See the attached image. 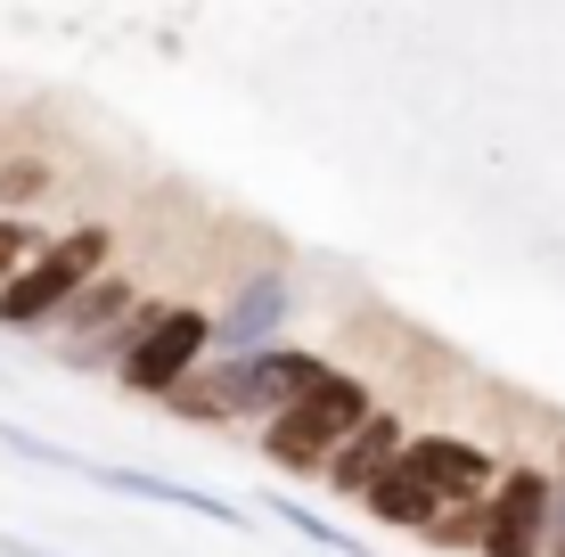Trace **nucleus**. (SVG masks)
Returning <instances> with one entry per match:
<instances>
[{
	"instance_id": "20e7f679",
	"label": "nucleus",
	"mask_w": 565,
	"mask_h": 557,
	"mask_svg": "<svg viewBox=\"0 0 565 557\" xmlns=\"http://www.w3.org/2000/svg\"><path fill=\"white\" fill-rule=\"evenodd\" d=\"M205 353H213V312H205V303H164V312L148 320V336L124 353L115 386H124L131 401H164Z\"/></svg>"
},
{
	"instance_id": "423d86ee",
	"label": "nucleus",
	"mask_w": 565,
	"mask_h": 557,
	"mask_svg": "<svg viewBox=\"0 0 565 557\" xmlns=\"http://www.w3.org/2000/svg\"><path fill=\"white\" fill-rule=\"evenodd\" d=\"M402 468L418 475L426 492H435V508H451V501H492V484H500V459L492 443H476V435H411L402 443Z\"/></svg>"
},
{
	"instance_id": "2eb2a0df",
	"label": "nucleus",
	"mask_w": 565,
	"mask_h": 557,
	"mask_svg": "<svg viewBox=\"0 0 565 557\" xmlns=\"http://www.w3.org/2000/svg\"><path fill=\"white\" fill-rule=\"evenodd\" d=\"M0 451H9V459H25V468H57V475H83V451L50 443V435H33V427H9V418H0Z\"/></svg>"
},
{
	"instance_id": "1a4fd4ad",
	"label": "nucleus",
	"mask_w": 565,
	"mask_h": 557,
	"mask_svg": "<svg viewBox=\"0 0 565 557\" xmlns=\"http://www.w3.org/2000/svg\"><path fill=\"white\" fill-rule=\"evenodd\" d=\"M328 377L320 353H303V344H270V353L246 361V427H270L279 410H296V401Z\"/></svg>"
},
{
	"instance_id": "dca6fc26",
	"label": "nucleus",
	"mask_w": 565,
	"mask_h": 557,
	"mask_svg": "<svg viewBox=\"0 0 565 557\" xmlns=\"http://www.w3.org/2000/svg\"><path fill=\"white\" fill-rule=\"evenodd\" d=\"M42 238H50L42 222H17V214H0V287H9L17 271H25L33 255H42Z\"/></svg>"
},
{
	"instance_id": "f03ea898",
	"label": "nucleus",
	"mask_w": 565,
	"mask_h": 557,
	"mask_svg": "<svg viewBox=\"0 0 565 557\" xmlns=\"http://www.w3.org/2000/svg\"><path fill=\"white\" fill-rule=\"evenodd\" d=\"M99 271H115V229L107 222H74L57 238H42V255L0 287V336H50V320Z\"/></svg>"
},
{
	"instance_id": "6e6552de",
	"label": "nucleus",
	"mask_w": 565,
	"mask_h": 557,
	"mask_svg": "<svg viewBox=\"0 0 565 557\" xmlns=\"http://www.w3.org/2000/svg\"><path fill=\"white\" fill-rule=\"evenodd\" d=\"M402 443H411V427H402L394 410H369L361 427L337 443V459L320 468V492H337V501H361V492H369V484H377V475L402 459Z\"/></svg>"
},
{
	"instance_id": "f257e3e1",
	"label": "nucleus",
	"mask_w": 565,
	"mask_h": 557,
	"mask_svg": "<svg viewBox=\"0 0 565 557\" xmlns=\"http://www.w3.org/2000/svg\"><path fill=\"white\" fill-rule=\"evenodd\" d=\"M369 410H377V386H369L361 369H337V361H328V377L296 401V410H279L270 427H255V459L270 475H287V484H320V468L337 459V443Z\"/></svg>"
},
{
	"instance_id": "7ed1b4c3",
	"label": "nucleus",
	"mask_w": 565,
	"mask_h": 557,
	"mask_svg": "<svg viewBox=\"0 0 565 557\" xmlns=\"http://www.w3.org/2000/svg\"><path fill=\"white\" fill-rule=\"evenodd\" d=\"M296 303H303V287H296L287 263L246 271L222 303H213V353H222V361H255V353H270V344H287Z\"/></svg>"
},
{
	"instance_id": "0eeeda50",
	"label": "nucleus",
	"mask_w": 565,
	"mask_h": 557,
	"mask_svg": "<svg viewBox=\"0 0 565 557\" xmlns=\"http://www.w3.org/2000/svg\"><path fill=\"white\" fill-rule=\"evenodd\" d=\"M83 484L115 492V501H148V508H181V516H205V525H230L238 533L246 516L222 501V492L189 484V475H156V468H107V459H83Z\"/></svg>"
},
{
	"instance_id": "4468645a",
	"label": "nucleus",
	"mask_w": 565,
	"mask_h": 557,
	"mask_svg": "<svg viewBox=\"0 0 565 557\" xmlns=\"http://www.w3.org/2000/svg\"><path fill=\"white\" fill-rule=\"evenodd\" d=\"M57 197V172L50 164H0V214H17V222H33V205Z\"/></svg>"
},
{
	"instance_id": "f3484780",
	"label": "nucleus",
	"mask_w": 565,
	"mask_h": 557,
	"mask_svg": "<svg viewBox=\"0 0 565 557\" xmlns=\"http://www.w3.org/2000/svg\"><path fill=\"white\" fill-rule=\"evenodd\" d=\"M541 557H565V475H557V492H550V542H541Z\"/></svg>"
},
{
	"instance_id": "39448f33",
	"label": "nucleus",
	"mask_w": 565,
	"mask_h": 557,
	"mask_svg": "<svg viewBox=\"0 0 565 557\" xmlns=\"http://www.w3.org/2000/svg\"><path fill=\"white\" fill-rule=\"evenodd\" d=\"M550 492H557L550 468L509 459L492 501H483V549L476 557H541V542H550Z\"/></svg>"
},
{
	"instance_id": "9b49d317",
	"label": "nucleus",
	"mask_w": 565,
	"mask_h": 557,
	"mask_svg": "<svg viewBox=\"0 0 565 557\" xmlns=\"http://www.w3.org/2000/svg\"><path fill=\"white\" fill-rule=\"evenodd\" d=\"M361 516H369V525H385V533H418L426 516H435V492H426L418 475H411V468L394 459V468H385L377 484L361 492Z\"/></svg>"
},
{
	"instance_id": "9d476101",
	"label": "nucleus",
	"mask_w": 565,
	"mask_h": 557,
	"mask_svg": "<svg viewBox=\"0 0 565 557\" xmlns=\"http://www.w3.org/2000/svg\"><path fill=\"white\" fill-rule=\"evenodd\" d=\"M131 303H140V287H131V271H99V279L83 287V296L66 303V312L50 320V336H42V344H50V353H57V344H90L99 329H115V320H124Z\"/></svg>"
},
{
	"instance_id": "ddd939ff",
	"label": "nucleus",
	"mask_w": 565,
	"mask_h": 557,
	"mask_svg": "<svg viewBox=\"0 0 565 557\" xmlns=\"http://www.w3.org/2000/svg\"><path fill=\"white\" fill-rule=\"evenodd\" d=\"M418 542H426V549H443V557H451V549H483V501H451V508H435V516L418 525Z\"/></svg>"
},
{
	"instance_id": "f8f14e48",
	"label": "nucleus",
	"mask_w": 565,
	"mask_h": 557,
	"mask_svg": "<svg viewBox=\"0 0 565 557\" xmlns=\"http://www.w3.org/2000/svg\"><path fill=\"white\" fill-rule=\"evenodd\" d=\"M270 516H279L296 542H311L320 557H369L361 533H344V525H328V516H311V501H287V492H270Z\"/></svg>"
},
{
	"instance_id": "a211bd4d",
	"label": "nucleus",
	"mask_w": 565,
	"mask_h": 557,
	"mask_svg": "<svg viewBox=\"0 0 565 557\" xmlns=\"http://www.w3.org/2000/svg\"><path fill=\"white\" fill-rule=\"evenodd\" d=\"M550 475H565V435H557V468H550Z\"/></svg>"
}]
</instances>
